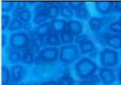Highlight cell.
Here are the masks:
<instances>
[{
  "label": "cell",
  "mask_w": 121,
  "mask_h": 85,
  "mask_svg": "<svg viewBox=\"0 0 121 85\" xmlns=\"http://www.w3.org/2000/svg\"><path fill=\"white\" fill-rule=\"evenodd\" d=\"M97 65L91 59L84 57L75 64V72L81 79H88L96 71Z\"/></svg>",
  "instance_id": "cell-1"
},
{
  "label": "cell",
  "mask_w": 121,
  "mask_h": 85,
  "mask_svg": "<svg viewBox=\"0 0 121 85\" xmlns=\"http://www.w3.org/2000/svg\"><path fill=\"white\" fill-rule=\"evenodd\" d=\"M59 55L60 61L65 63H73L80 57L78 48L74 44H70L60 47Z\"/></svg>",
  "instance_id": "cell-2"
},
{
  "label": "cell",
  "mask_w": 121,
  "mask_h": 85,
  "mask_svg": "<svg viewBox=\"0 0 121 85\" xmlns=\"http://www.w3.org/2000/svg\"><path fill=\"white\" fill-rule=\"evenodd\" d=\"M100 61L104 67H114L119 62L118 53L108 48L104 49L100 54Z\"/></svg>",
  "instance_id": "cell-3"
},
{
  "label": "cell",
  "mask_w": 121,
  "mask_h": 85,
  "mask_svg": "<svg viewBox=\"0 0 121 85\" xmlns=\"http://www.w3.org/2000/svg\"><path fill=\"white\" fill-rule=\"evenodd\" d=\"M30 43V39L25 32L14 33L10 36V45L15 49L26 48Z\"/></svg>",
  "instance_id": "cell-4"
},
{
  "label": "cell",
  "mask_w": 121,
  "mask_h": 85,
  "mask_svg": "<svg viewBox=\"0 0 121 85\" xmlns=\"http://www.w3.org/2000/svg\"><path fill=\"white\" fill-rule=\"evenodd\" d=\"M59 50L56 47H47L43 49L39 53V56L43 62H53L58 59Z\"/></svg>",
  "instance_id": "cell-5"
},
{
  "label": "cell",
  "mask_w": 121,
  "mask_h": 85,
  "mask_svg": "<svg viewBox=\"0 0 121 85\" xmlns=\"http://www.w3.org/2000/svg\"><path fill=\"white\" fill-rule=\"evenodd\" d=\"M99 77L103 84L105 85H112L115 81L114 73L112 69L103 67L99 71Z\"/></svg>",
  "instance_id": "cell-6"
},
{
  "label": "cell",
  "mask_w": 121,
  "mask_h": 85,
  "mask_svg": "<svg viewBox=\"0 0 121 85\" xmlns=\"http://www.w3.org/2000/svg\"><path fill=\"white\" fill-rule=\"evenodd\" d=\"M67 31L73 36H77L83 32V25L81 22L76 20H70L67 25Z\"/></svg>",
  "instance_id": "cell-7"
},
{
  "label": "cell",
  "mask_w": 121,
  "mask_h": 85,
  "mask_svg": "<svg viewBox=\"0 0 121 85\" xmlns=\"http://www.w3.org/2000/svg\"><path fill=\"white\" fill-rule=\"evenodd\" d=\"M26 76V69L22 65H17L11 67V77L12 79L15 81H21Z\"/></svg>",
  "instance_id": "cell-8"
},
{
  "label": "cell",
  "mask_w": 121,
  "mask_h": 85,
  "mask_svg": "<svg viewBox=\"0 0 121 85\" xmlns=\"http://www.w3.org/2000/svg\"><path fill=\"white\" fill-rule=\"evenodd\" d=\"M67 22L62 19H55L50 22L51 28L52 32L55 33H62L65 32L67 28Z\"/></svg>",
  "instance_id": "cell-9"
},
{
  "label": "cell",
  "mask_w": 121,
  "mask_h": 85,
  "mask_svg": "<svg viewBox=\"0 0 121 85\" xmlns=\"http://www.w3.org/2000/svg\"><path fill=\"white\" fill-rule=\"evenodd\" d=\"M35 32H36L39 36L41 37H47L48 34L52 33L51 25L50 23H48L47 22H45L44 23L39 25L38 26L36 27L35 29Z\"/></svg>",
  "instance_id": "cell-10"
},
{
  "label": "cell",
  "mask_w": 121,
  "mask_h": 85,
  "mask_svg": "<svg viewBox=\"0 0 121 85\" xmlns=\"http://www.w3.org/2000/svg\"><path fill=\"white\" fill-rule=\"evenodd\" d=\"M114 6L112 2H96L95 3V7L97 11L100 14L105 15L111 10Z\"/></svg>",
  "instance_id": "cell-11"
},
{
  "label": "cell",
  "mask_w": 121,
  "mask_h": 85,
  "mask_svg": "<svg viewBox=\"0 0 121 85\" xmlns=\"http://www.w3.org/2000/svg\"><path fill=\"white\" fill-rule=\"evenodd\" d=\"M106 44L114 49H121V36L118 34L111 35L106 40Z\"/></svg>",
  "instance_id": "cell-12"
},
{
  "label": "cell",
  "mask_w": 121,
  "mask_h": 85,
  "mask_svg": "<svg viewBox=\"0 0 121 85\" xmlns=\"http://www.w3.org/2000/svg\"><path fill=\"white\" fill-rule=\"evenodd\" d=\"M75 16L81 20H87L91 18V15L88 8L86 5H84L81 7L75 10Z\"/></svg>",
  "instance_id": "cell-13"
},
{
  "label": "cell",
  "mask_w": 121,
  "mask_h": 85,
  "mask_svg": "<svg viewBox=\"0 0 121 85\" xmlns=\"http://www.w3.org/2000/svg\"><path fill=\"white\" fill-rule=\"evenodd\" d=\"M104 23V19L98 17H92L90 19L88 24L91 30L93 32H97L101 29Z\"/></svg>",
  "instance_id": "cell-14"
},
{
  "label": "cell",
  "mask_w": 121,
  "mask_h": 85,
  "mask_svg": "<svg viewBox=\"0 0 121 85\" xmlns=\"http://www.w3.org/2000/svg\"><path fill=\"white\" fill-rule=\"evenodd\" d=\"M79 49L82 54H86L90 52H93L95 49V45L93 42L88 39L80 44Z\"/></svg>",
  "instance_id": "cell-15"
},
{
  "label": "cell",
  "mask_w": 121,
  "mask_h": 85,
  "mask_svg": "<svg viewBox=\"0 0 121 85\" xmlns=\"http://www.w3.org/2000/svg\"><path fill=\"white\" fill-rule=\"evenodd\" d=\"M23 51L24 53L22 55L21 59L22 63L26 65H31L34 63L35 57L29 47L27 46L26 48H24Z\"/></svg>",
  "instance_id": "cell-16"
},
{
  "label": "cell",
  "mask_w": 121,
  "mask_h": 85,
  "mask_svg": "<svg viewBox=\"0 0 121 85\" xmlns=\"http://www.w3.org/2000/svg\"><path fill=\"white\" fill-rule=\"evenodd\" d=\"M45 42L48 45L53 46V47H58L60 45V40L59 34L57 33H52L45 38Z\"/></svg>",
  "instance_id": "cell-17"
},
{
  "label": "cell",
  "mask_w": 121,
  "mask_h": 85,
  "mask_svg": "<svg viewBox=\"0 0 121 85\" xmlns=\"http://www.w3.org/2000/svg\"><path fill=\"white\" fill-rule=\"evenodd\" d=\"M59 14V7L56 4H52L48 7L47 11V15L48 18L55 19L58 16Z\"/></svg>",
  "instance_id": "cell-18"
},
{
  "label": "cell",
  "mask_w": 121,
  "mask_h": 85,
  "mask_svg": "<svg viewBox=\"0 0 121 85\" xmlns=\"http://www.w3.org/2000/svg\"><path fill=\"white\" fill-rule=\"evenodd\" d=\"M23 24L22 21L18 18H13L10 22L8 26V30L10 32L19 30L22 27H23Z\"/></svg>",
  "instance_id": "cell-19"
},
{
  "label": "cell",
  "mask_w": 121,
  "mask_h": 85,
  "mask_svg": "<svg viewBox=\"0 0 121 85\" xmlns=\"http://www.w3.org/2000/svg\"><path fill=\"white\" fill-rule=\"evenodd\" d=\"M22 59V55L18 50L12 49L9 54V61L11 63H16Z\"/></svg>",
  "instance_id": "cell-20"
},
{
  "label": "cell",
  "mask_w": 121,
  "mask_h": 85,
  "mask_svg": "<svg viewBox=\"0 0 121 85\" xmlns=\"http://www.w3.org/2000/svg\"><path fill=\"white\" fill-rule=\"evenodd\" d=\"M59 14L61 16L67 19H71L73 16V10L69 5L59 7Z\"/></svg>",
  "instance_id": "cell-21"
},
{
  "label": "cell",
  "mask_w": 121,
  "mask_h": 85,
  "mask_svg": "<svg viewBox=\"0 0 121 85\" xmlns=\"http://www.w3.org/2000/svg\"><path fill=\"white\" fill-rule=\"evenodd\" d=\"M59 37H60V42L64 44H71L74 41V40L73 35L70 33H69L68 31H65V32L60 33Z\"/></svg>",
  "instance_id": "cell-22"
},
{
  "label": "cell",
  "mask_w": 121,
  "mask_h": 85,
  "mask_svg": "<svg viewBox=\"0 0 121 85\" xmlns=\"http://www.w3.org/2000/svg\"><path fill=\"white\" fill-rule=\"evenodd\" d=\"M11 78L8 68L6 66H2V85H9Z\"/></svg>",
  "instance_id": "cell-23"
},
{
  "label": "cell",
  "mask_w": 121,
  "mask_h": 85,
  "mask_svg": "<svg viewBox=\"0 0 121 85\" xmlns=\"http://www.w3.org/2000/svg\"><path fill=\"white\" fill-rule=\"evenodd\" d=\"M73 78L69 75H65L58 79V85H74Z\"/></svg>",
  "instance_id": "cell-24"
},
{
  "label": "cell",
  "mask_w": 121,
  "mask_h": 85,
  "mask_svg": "<svg viewBox=\"0 0 121 85\" xmlns=\"http://www.w3.org/2000/svg\"><path fill=\"white\" fill-rule=\"evenodd\" d=\"M48 18L46 13H36L33 18V23L38 25L41 24L46 22Z\"/></svg>",
  "instance_id": "cell-25"
},
{
  "label": "cell",
  "mask_w": 121,
  "mask_h": 85,
  "mask_svg": "<svg viewBox=\"0 0 121 85\" xmlns=\"http://www.w3.org/2000/svg\"><path fill=\"white\" fill-rule=\"evenodd\" d=\"M32 18V13H31V12H30V10L29 9H25L22 11H21L20 12V15H19V19L21 20L22 22H29Z\"/></svg>",
  "instance_id": "cell-26"
},
{
  "label": "cell",
  "mask_w": 121,
  "mask_h": 85,
  "mask_svg": "<svg viewBox=\"0 0 121 85\" xmlns=\"http://www.w3.org/2000/svg\"><path fill=\"white\" fill-rule=\"evenodd\" d=\"M109 29L112 32L116 33H121V23L118 21L112 22L109 25Z\"/></svg>",
  "instance_id": "cell-27"
},
{
  "label": "cell",
  "mask_w": 121,
  "mask_h": 85,
  "mask_svg": "<svg viewBox=\"0 0 121 85\" xmlns=\"http://www.w3.org/2000/svg\"><path fill=\"white\" fill-rule=\"evenodd\" d=\"M14 4L12 2L4 1L2 3V11L3 12H8L13 7Z\"/></svg>",
  "instance_id": "cell-28"
},
{
  "label": "cell",
  "mask_w": 121,
  "mask_h": 85,
  "mask_svg": "<svg viewBox=\"0 0 121 85\" xmlns=\"http://www.w3.org/2000/svg\"><path fill=\"white\" fill-rule=\"evenodd\" d=\"M10 17L7 14H3L2 15V29L4 30L8 27L10 24Z\"/></svg>",
  "instance_id": "cell-29"
},
{
  "label": "cell",
  "mask_w": 121,
  "mask_h": 85,
  "mask_svg": "<svg viewBox=\"0 0 121 85\" xmlns=\"http://www.w3.org/2000/svg\"><path fill=\"white\" fill-rule=\"evenodd\" d=\"M47 9H48V7H47L45 5H39V6L35 7L34 9V12L36 13H47Z\"/></svg>",
  "instance_id": "cell-30"
},
{
  "label": "cell",
  "mask_w": 121,
  "mask_h": 85,
  "mask_svg": "<svg viewBox=\"0 0 121 85\" xmlns=\"http://www.w3.org/2000/svg\"><path fill=\"white\" fill-rule=\"evenodd\" d=\"M88 40V36L85 34H81L77 36L75 38V42L76 44L80 45L81 43Z\"/></svg>",
  "instance_id": "cell-31"
},
{
  "label": "cell",
  "mask_w": 121,
  "mask_h": 85,
  "mask_svg": "<svg viewBox=\"0 0 121 85\" xmlns=\"http://www.w3.org/2000/svg\"><path fill=\"white\" fill-rule=\"evenodd\" d=\"M85 3L84 2H69V6H70L72 9L77 10L81 7L84 5H85Z\"/></svg>",
  "instance_id": "cell-32"
},
{
  "label": "cell",
  "mask_w": 121,
  "mask_h": 85,
  "mask_svg": "<svg viewBox=\"0 0 121 85\" xmlns=\"http://www.w3.org/2000/svg\"><path fill=\"white\" fill-rule=\"evenodd\" d=\"M27 3L24 2H19L15 5V8L19 11H22L24 10L27 9Z\"/></svg>",
  "instance_id": "cell-33"
},
{
  "label": "cell",
  "mask_w": 121,
  "mask_h": 85,
  "mask_svg": "<svg viewBox=\"0 0 121 85\" xmlns=\"http://www.w3.org/2000/svg\"><path fill=\"white\" fill-rule=\"evenodd\" d=\"M88 79H89V80H90L91 81H92L93 83L96 84V85H98V84L100 83V81H101L100 79V77H99L98 75H96V74L92 75Z\"/></svg>",
  "instance_id": "cell-34"
},
{
  "label": "cell",
  "mask_w": 121,
  "mask_h": 85,
  "mask_svg": "<svg viewBox=\"0 0 121 85\" xmlns=\"http://www.w3.org/2000/svg\"><path fill=\"white\" fill-rule=\"evenodd\" d=\"M79 85H98L94 83L92 81H91L89 80H83L79 83Z\"/></svg>",
  "instance_id": "cell-35"
},
{
  "label": "cell",
  "mask_w": 121,
  "mask_h": 85,
  "mask_svg": "<svg viewBox=\"0 0 121 85\" xmlns=\"http://www.w3.org/2000/svg\"><path fill=\"white\" fill-rule=\"evenodd\" d=\"M43 62V61L42 60L41 57H40V56L39 55V56H38L35 57V59H34V63H35V65H39L41 64L42 62Z\"/></svg>",
  "instance_id": "cell-36"
},
{
  "label": "cell",
  "mask_w": 121,
  "mask_h": 85,
  "mask_svg": "<svg viewBox=\"0 0 121 85\" xmlns=\"http://www.w3.org/2000/svg\"><path fill=\"white\" fill-rule=\"evenodd\" d=\"M31 28H32V25H31L30 22H25L23 24V28L25 30L30 31Z\"/></svg>",
  "instance_id": "cell-37"
},
{
  "label": "cell",
  "mask_w": 121,
  "mask_h": 85,
  "mask_svg": "<svg viewBox=\"0 0 121 85\" xmlns=\"http://www.w3.org/2000/svg\"><path fill=\"white\" fill-rule=\"evenodd\" d=\"M41 85H58V83L54 80H50V81H44Z\"/></svg>",
  "instance_id": "cell-38"
},
{
  "label": "cell",
  "mask_w": 121,
  "mask_h": 85,
  "mask_svg": "<svg viewBox=\"0 0 121 85\" xmlns=\"http://www.w3.org/2000/svg\"><path fill=\"white\" fill-rule=\"evenodd\" d=\"M20 12H21V11H19V10L15 9V10L13 11L12 16L15 18H18L19 16V15H20Z\"/></svg>",
  "instance_id": "cell-39"
},
{
  "label": "cell",
  "mask_w": 121,
  "mask_h": 85,
  "mask_svg": "<svg viewBox=\"0 0 121 85\" xmlns=\"http://www.w3.org/2000/svg\"><path fill=\"white\" fill-rule=\"evenodd\" d=\"M114 8L119 12H121V2L116 3L114 5Z\"/></svg>",
  "instance_id": "cell-40"
},
{
  "label": "cell",
  "mask_w": 121,
  "mask_h": 85,
  "mask_svg": "<svg viewBox=\"0 0 121 85\" xmlns=\"http://www.w3.org/2000/svg\"><path fill=\"white\" fill-rule=\"evenodd\" d=\"M6 43V36L4 33L2 34V47H4Z\"/></svg>",
  "instance_id": "cell-41"
},
{
  "label": "cell",
  "mask_w": 121,
  "mask_h": 85,
  "mask_svg": "<svg viewBox=\"0 0 121 85\" xmlns=\"http://www.w3.org/2000/svg\"><path fill=\"white\" fill-rule=\"evenodd\" d=\"M26 85H39V84L36 81H30L28 82Z\"/></svg>",
  "instance_id": "cell-42"
},
{
  "label": "cell",
  "mask_w": 121,
  "mask_h": 85,
  "mask_svg": "<svg viewBox=\"0 0 121 85\" xmlns=\"http://www.w3.org/2000/svg\"><path fill=\"white\" fill-rule=\"evenodd\" d=\"M118 77H119V80L120 83H121V68H120L119 71Z\"/></svg>",
  "instance_id": "cell-43"
},
{
  "label": "cell",
  "mask_w": 121,
  "mask_h": 85,
  "mask_svg": "<svg viewBox=\"0 0 121 85\" xmlns=\"http://www.w3.org/2000/svg\"><path fill=\"white\" fill-rule=\"evenodd\" d=\"M118 21H119V22H121V16H120L119 18V19H118Z\"/></svg>",
  "instance_id": "cell-44"
},
{
  "label": "cell",
  "mask_w": 121,
  "mask_h": 85,
  "mask_svg": "<svg viewBox=\"0 0 121 85\" xmlns=\"http://www.w3.org/2000/svg\"><path fill=\"white\" fill-rule=\"evenodd\" d=\"M24 85V84H20V85Z\"/></svg>",
  "instance_id": "cell-45"
},
{
  "label": "cell",
  "mask_w": 121,
  "mask_h": 85,
  "mask_svg": "<svg viewBox=\"0 0 121 85\" xmlns=\"http://www.w3.org/2000/svg\"></svg>",
  "instance_id": "cell-46"
}]
</instances>
